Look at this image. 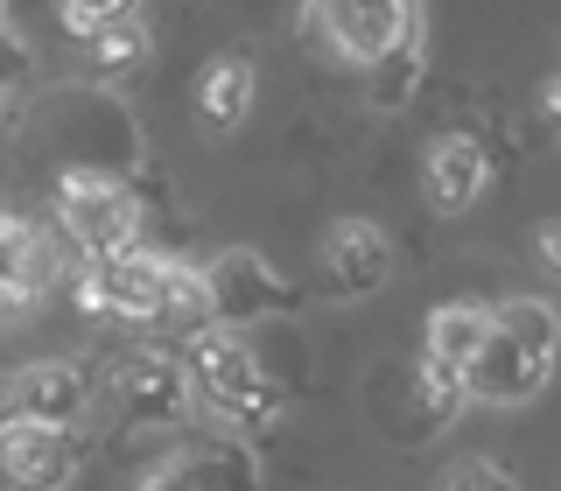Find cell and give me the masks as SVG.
I'll use <instances>...</instances> for the list:
<instances>
[{
    "label": "cell",
    "mask_w": 561,
    "mask_h": 491,
    "mask_svg": "<svg viewBox=\"0 0 561 491\" xmlns=\"http://www.w3.org/2000/svg\"><path fill=\"white\" fill-rule=\"evenodd\" d=\"M154 274H162V253H140V246H127V253H105V260L84 267L78 302L92 309V316H127V323H148Z\"/></svg>",
    "instance_id": "8"
},
{
    "label": "cell",
    "mask_w": 561,
    "mask_h": 491,
    "mask_svg": "<svg viewBox=\"0 0 561 491\" xmlns=\"http://www.w3.org/2000/svg\"><path fill=\"white\" fill-rule=\"evenodd\" d=\"M14 379V408H22V421H78L84 400H92V379L78 373L70 358H35L22 365Z\"/></svg>",
    "instance_id": "12"
},
{
    "label": "cell",
    "mask_w": 561,
    "mask_h": 491,
    "mask_svg": "<svg viewBox=\"0 0 561 491\" xmlns=\"http://www.w3.org/2000/svg\"><path fill=\"white\" fill-rule=\"evenodd\" d=\"M456 408H463L456 373H449V365H435V358H421V373H414V414H421V429H443Z\"/></svg>",
    "instance_id": "19"
},
{
    "label": "cell",
    "mask_w": 561,
    "mask_h": 491,
    "mask_svg": "<svg viewBox=\"0 0 561 491\" xmlns=\"http://www.w3.org/2000/svg\"><path fill=\"white\" fill-rule=\"evenodd\" d=\"M491 330H505L513 344H526L534 358L554 365V309L548 302H499L491 309Z\"/></svg>",
    "instance_id": "18"
},
{
    "label": "cell",
    "mask_w": 561,
    "mask_h": 491,
    "mask_svg": "<svg viewBox=\"0 0 561 491\" xmlns=\"http://www.w3.org/2000/svg\"><path fill=\"white\" fill-rule=\"evenodd\" d=\"M210 281V316H218V323H245V316H274L280 302H288V288H280V281L260 267L253 253H225L218 267L204 274Z\"/></svg>",
    "instance_id": "14"
},
{
    "label": "cell",
    "mask_w": 561,
    "mask_h": 491,
    "mask_svg": "<svg viewBox=\"0 0 561 491\" xmlns=\"http://www.w3.org/2000/svg\"><path fill=\"white\" fill-rule=\"evenodd\" d=\"M84 49H92L99 70H127V64L148 57V28H140L134 14H105V22L84 28Z\"/></svg>",
    "instance_id": "17"
},
{
    "label": "cell",
    "mask_w": 561,
    "mask_h": 491,
    "mask_svg": "<svg viewBox=\"0 0 561 491\" xmlns=\"http://www.w3.org/2000/svg\"><path fill=\"white\" fill-rule=\"evenodd\" d=\"M127 8H134V0H64V14H70V22H78V28L105 22V14H127Z\"/></svg>",
    "instance_id": "22"
},
{
    "label": "cell",
    "mask_w": 561,
    "mask_h": 491,
    "mask_svg": "<svg viewBox=\"0 0 561 491\" xmlns=\"http://www.w3.org/2000/svg\"><path fill=\"white\" fill-rule=\"evenodd\" d=\"M148 323L162 330V338L190 344L204 338L218 316H210V281L204 267H190V260H162V274H154V302H148Z\"/></svg>",
    "instance_id": "10"
},
{
    "label": "cell",
    "mask_w": 561,
    "mask_h": 491,
    "mask_svg": "<svg viewBox=\"0 0 561 491\" xmlns=\"http://www.w3.org/2000/svg\"><path fill=\"white\" fill-rule=\"evenodd\" d=\"M484 330H491V309L484 302H443V309H428V344H421V358L463 373V358L484 344Z\"/></svg>",
    "instance_id": "15"
},
{
    "label": "cell",
    "mask_w": 561,
    "mask_h": 491,
    "mask_svg": "<svg viewBox=\"0 0 561 491\" xmlns=\"http://www.w3.org/2000/svg\"><path fill=\"white\" fill-rule=\"evenodd\" d=\"M183 379H190V400H197L218 429H232V435H260V429H274V421H280L274 379L260 373L253 351H245L239 338H225L218 323H210L204 338H190Z\"/></svg>",
    "instance_id": "1"
},
{
    "label": "cell",
    "mask_w": 561,
    "mask_h": 491,
    "mask_svg": "<svg viewBox=\"0 0 561 491\" xmlns=\"http://www.w3.org/2000/svg\"><path fill=\"white\" fill-rule=\"evenodd\" d=\"M478 190H484V148L470 134H443L428 148V162H421V197L456 218V210L478 204Z\"/></svg>",
    "instance_id": "13"
},
{
    "label": "cell",
    "mask_w": 561,
    "mask_h": 491,
    "mask_svg": "<svg viewBox=\"0 0 561 491\" xmlns=\"http://www.w3.org/2000/svg\"><path fill=\"white\" fill-rule=\"evenodd\" d=\"M84 464V443L70 421H8L0 429V470L14 491H64Z\"/></svg>",
    "instance_id": "4"
},
{
    "label": "cell",
    "mask_w": 561,
    "mask_h": 491,
    "mask_svg": "<svg viewBox=\"0 0 561 491\" xmlns=\"http://www.w3.org/2000/svg\"><path fill=\"white\" fill-rule=\"evenodd\" d=\"M140 491H253V456L239 443H218V449H183L169 464H154Z\"/></svg>",
    "instance_id": "11"
},
{
    "label": "cell",
    "mask_w": 561,
    "mask_h": 491,
    "mask_svg": "<svg viewBox=\"0 0 561 491\" xmlns=\"http://www.w3.org/2000/svg\"><path fill=\"white\" fill-rule=\"evenodd\" d=\"M57 274H64L57 239L35 232L28 218H14V210H0V309L35 302V295H43Z\"/></svg>",
    "instance_id": "9"
},
{
    "label": "cell",
    "mask_w": 561,
    "mask_h": 491,
    "mask_svg": "<svg viewBox=\"0 0 561 491\" xmlns=\"http://www.w3.org/2000/svg\"><path fill=\"white\" fill-rule=\"evenodd\" d=\"M463 400H491V408H519V400H534L540 386H548V358H534L526 344H513L505 330H484V344L463 358Z\"/></svg>",
    "instance_id": "6"
},
{
    "label": "cell",
    "mask_w": 561,
    "mask_h": 491,
    "mask_svg": "<svg viewBox=\"0 0 561 491\" xmlns=\"http://www.w3.org/2000/svg\"><path fill=\"white\" fill-rule=\"evenodd\" d=\"M113 386V408L140 421V429H154V421H175L190 408V379H183V358H169V351H127V358L105 373Z\"/></svg>",
    "instance_id": "5"
},
{
    "label": "cell",
    "mask_w": 561,
    "mask_h": 491,
    "mask_svg": "<svg viewBox=\"0 0 561 491\" xmlns=\"http://www.w3.org/2000/svg\"><path fill=\"white\" fill-rule=\"evenodd\" d=\"M245 105H253V70H245L239 57H218L197 70V113L210 119V127H239Z\"/></svg>",
    "instance_id": "16"
},
{
    "label": "cell",
    "mask_w": 561,
    "mask_h": 491,
    "mask_svg": "<svg viewBox=\"0 0 561 491\" xmlns=\"http://www.w3.org/2000/svg\"><path fill=\"white\" fill-rule=\"evenodd\" d=\"M57 225L64 239L78 246L84 260H105V253H127L140 246V204L127 183H113V175L99 169H70L57 183Z\"/></svg>",
    "instance_id": "3"
},
{
    "label": "cell",
    "mask_w": 561,
    "mask_h": 491,
    "mask_svg": "<svg viewBox=\"0 0 561 491\" xmlns=\"http://www.w3.org/2000/svg\"><path fill=\"white\" fill-rule=\"evenodd\" d=\"M386 274H393V239L379 232L373 218H344V225H330L323 232V281H330V295H373L386 288Z\"/></svg>",
    "instance_id": "7"
},
{
    "label": "cell",
    "mask_w": 561,
    "mask_h": 491,
    "mask_svg": "<svg viewBox=\"0 0 561 491\" xmlns=\"http://www.w3.org/2000/svg\"><path fill=\"white\" fill-rule=\"evenodd\" d=\"M443 491H519V484H513V470H499V464H484V456H470V464L449 470Z\"/></svg>",
    "instance_id": "21"
},
{
    "label": "cell",
    "mask_w": 561,
    "mask_h": 491,
    "mask_svg": "<svg viewBox=\"0 0 561 491\" xmlns=\"http://www.w3.org/2000/svg\"><path fill=\"white\" fill-rule=\"evenodd\" d=\"M302 35L316 49L365 70V64L393 57V49L421 43V0H309Z\"/></svg>",
    "instance_id": "2"
},
{
    "label": "cell",
    "mask_w": 561,
    "mask_h": 491,
    "mask_svg": "<svg viewBox=\"0 0 561 491\" xmlns=\"http://www.w3.org/2000/svg\"><path fill=\"white\" fill-rule=\"evenodd\" d=\"M0 22H8V0H0Z\"/></svg>",
    "instance_id": "24"
},
{
    "label": "cell",
    "mask_w": 561,
    "mask_h": 491,
    "mask_svg": "<svg viewBox=\"0 0 561 491\" xmlns=\"http://www.w3.org/2000/svg\"><path fill=\"white\" fill-rule=\"evenodd\" d=\"M365 70H373V99L379 105H408L414 78H421V43L393 49V57H379V64H365Z\"/></svg>",
    "instance_id": "20"
},
{
    "label": "cell",
    "mask_w": 561,
    "mask_h": 491,
    "mask_svg": "<svg viewBox=\"0 0 561 491\" xmlns=\"http://www.w3.org/2000/svg\"><path fill=\"white\" fill-rule=\"evenodd\" d=\"M8 421H22V408H14V379H0V429Z\"/></svg>",
    "instance_id": "23"
}]
</instances>
